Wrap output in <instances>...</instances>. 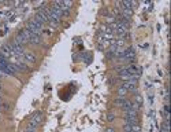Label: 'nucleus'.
Returning <instances> with one entry per match:
<instances>
[{
  "mask_svg": "<svg viewBox=\"0 0 171 132\" xmlns=\"http://www.w3.org/2000/svg\"><path fill=\"white\" fill-rule=\"evenodd\" d=\"M132 109H133V102L130 99H126L125 103L122 105V110H123V113L127 111V110H132Z\"/></svg>",
  "mask_w": 171,
  "mask_h": 132,
  "instance_id": "obj_7",
  "label": "nucleus"
},
{
  "mask_svg": "<svg viewBox=\"0 0 171 132\" xmlns=\"http://www.w3.org/2000/svg\"><path fill=\"white\" fill-rule=\"evenodd\" d=\"M1 77H3V72L0 70V79H1Z\"/></svg>",
  "mask_w": 171,
  "mask_h": 132,
  "instance_id": "obj_15",
  "label": "nucleus"
},
{
  "mask_svg": "<svg viewBox=\"0 0 171 132\" xmlns=\"http://www.w3.org/2000/svg\"><path fill=\"white\" fill-rule=\"evenodd\" d=\"M0 94H1V83H0Z\"/></svg>",
  "mask_w": 171,
  "mask_h": 132,
  "instance_id": "obj_17",
  "label": "nucleus"
},
{
  "mask_svg": "<svg viewBox=\"0 0 171 132\" xmlns=\"http://www.w3.org/2000/svg\"><path fill=\"white\" fill-rule=\"evenodd\" d=\"M3 103V102H1V94H0V105Z\"/></svg>",
  "mask_w": 171,
  "mask_h": 132,
  "instance_id": "obj_16",
  "label": "nucleus"
},
{
  "mask_svg": "<svg viewBox=\"0 0 171 132\" xmlns=\"http://www.w3.org/2000/svg\"><path fill=\"white\" fill-rule=\"evenodd\" d=\"M0 118H1V114H0Z\"/></svg>",
  "mask_w": 171,
  "mask_h": 132,
  "instance_id": "obj_18",
  "label": "nucleus"
},
{
  "mask_svg": "<svg viewBox=\"0 0 171 132\" xmlns=\"http://www.w3.org/2000/svg\"><path fill=\"white\" fill-rule=\"evenodd\" d=\"M106 132H116V131H115L114 128H107V129H106Z\"/></svg>",
  "mask_w": 171,
  "mask_h": 132,
  "instance_id": "obj_14",
  "label": "nucleus"
},
{
  "mask_svg": "<svg viewBox=\"0 0 171 132\" xmlns=\"http://www.w3.org/2000/svg\"><path fill=\"white\" fill-rule=\"evenodd\" d=\"M36 61H37V57L33 51H25V54H23V62H26V63H36Z\"/></svg>",
  "mask_w": 171,
  "mask_h": 132,
  "instance_id": "obj_2",
  "label": "nucleus"
},
{
  "mask_svg": "<svg viewBox=\"0 0 171 132\" xmlns=\"http://www.w3.org/2000/svg\"><path fill=\"white\" fill-rule=\"evenodd\" d=\"M14 40H15V41H17L18 44H21V46H25V44H28V43H29L28 40H26L25 37H23V35H22L21 32H18L17 35H15Z\"/></svg>",
  "mask_w": 171,
  "mask_h": 132,
  "instance_id": "obj_4",
  "label": "nucleus"
},
{
  "mask_svg": "<svg viewBox=\"0 0 171 132\" xmlns=\"http://www.w3.org/2000/svg\"><path fill=\"white\" fill-rule=\"evenodd\" d=\"M25 132H36V128H26Z\"/></svg>",
  "mask_w": 171,
  "mask_h": 132,
  "instance_id": "obj_13",
  "label": "nucleus"
},
{
  "mask_svg": "<svg viewBox=\"0 0 171 132\" xmlns=\"http://www.w3.org/2000/svg\"><path fill=\"white\" fill-rule=\"evenodd\" d=\"M126 95H127V89L123 88V87L119 86V88H118V97H122V98H125Z\"/></svg>",
  "mask_w": 171,
  "mask_h": 132,
  "instance_id": "obj_9",
  "label": "nucleus"
},
{
  "mask_svg": "<svg viewBox=\"0 0 171 132\" xmlns=\"http://www.w3.org/2000/svg\"><path fill=\"white\" fill-rule=\"evenodd\" d=\"M123 120H125V124H129V125L138 124V117H127V116H123Z\"/></svg>",
  "mask_w": 171,
  "mask_h": 132,
  "instance_id": "obj_6",
  "label": "nucleus"
},
{
  "mask_svg": "<svg viewBox=\"0 0 171 132\" xmlns=\"http://www.w3.org/2000/svg\"><path fill=\"white\" fill-rule=\"evenodd\" d=\"M43 121V114L41 113H36V114H33L32 118H30V121H29V125H28V128H36L37 125L40 124V122Z\"/></svg>",
  "mask_w": 171,
  "mask_h": 132,
  "instance_id": "obj_1",
  "label": "nucleus"
},
{
  "mask_svg": "<svg viewBox=\"0 0 171 132\" xmlns=\"http://www.w3.org/2000/svg\"><path fill=\"white\" fill-rule=\"evenodd\" d=\"M115 117H116V116H115V113H112V111H110V113H108L107 114V121H114L115 120Z\"/></svg>",
  "mask_w": 171,
  "mask_h": 132,
  "instance_id": "obj_12",
  "label": "nucleus"
},
{
  "mask_svg": "<svg viewBox=\"0 0 171 132\" xmlns=\"http://www.w3.org/2000/svg\"><path fill=\"white\" fill-rule=\"evenodd\" d=\"M0 54H1V55H3L6 59H10V58L12 57V51H11V48H10V46H8V44H4V46L1 47Z\"/></svg>",
  "mask_w": 171,
  "mask_h": 132,
  "instance_id": "obj_3",
  "label": "nucleus"
},
{
  "mask_svg": "<svg viewBox=\"0 0 171 132\" xmlns=\"http://www.w3.org/2000/svg\"><path fill=\"white\" fill-rule=\"evenodd\" d=\"M19 32H21L22 35H23V37H25V39L28 40V41H29V40H30V37H32V35H33V33L30 32V30H29V29H26V28L21 29V30H19Z\"/></svg>",
  "mask_w": 171,
  "mask_h": 132,
  "instance_id": "obj_8",
  "label": "nucleus"
},
{
  "mask_svg": "<svg viewBox=\"0 0 171 132\" xmlns=\"http://www.w3.org/2000/svg\"><path fill=\"white\" fill-rule=\"evenodd\" d=\"M132 102L135 105V106L141 107V105H143V98L140 97V95H135V97H134V100H132Z\"/></svg>",
  "mask_w": 171,
  "mask_h": 132,
  "instance_id": "obj_10",
  "label": "nucleus"
},
{
  "mask_svg": "<svg viewBox=\"0 0 171 132\" xmlns=\"http://www.w3.org/2000/svg\"><path fill=\"white\" fill-rule=\"evenodd\" d=\"M29 43L32 44V46H39L41 43V36L40 35H32L30 40H29Z\"/></svg>",
  "mask_w": 171,
  "mask_h": 132,
  "instance_id": "obj_5",
  "label": "nucleus"
},
{
  "mask_svg": "<svg viewBox=\"0 0 171 132\" xmlns=\"http://www.w3.org/2000/svg\"><path fill=\"white\" fill-rule=\"evenodd\" d=\"M125 100H126V98H122V97H118L116 99L114 100V103L116 105V106H121L122 107V105L125 103Z\"/></svg>",
  "mask_w": 171,
  "mask_h": 132,
  "instance_id": "obj_11",
  "label": "nucleus"
}]
</instances>
